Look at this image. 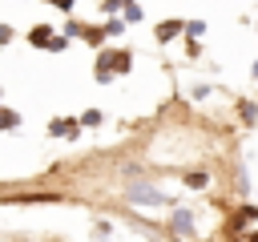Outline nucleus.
<instances>
[{"label": "nucleus", "mask_w": 258, "mask_h": 242, "mask_svg": "<svg viewBox=\"0 0 258 242\" xmlns=\"http://www.w3.org/2000/svg\"><path fill=\"white\" fill-rule=\"evenodd\" d=\"M242 117H246V121H258V109H254V101H242Z\"/></svg>", "instance_id": "obj_9"}, {"label": "nucleus", "mask_w": 258, "mask_h": 242, "mask_svg": "<svg viewBox=\"0 0 258 242\" xmlns=\"http://www.w3.org/2000/svg\"><path fill=\"white\" fill-rule=\"evenodd\" d=\"M81 121H85V125H101V113H97V109H89V113H85Z\"/></svg>", "instance_id": "obj_11"}, {"label": "nucleus", "mask_w": 258, "mask_h": 242, "mask_svg": "<svg viewBox=\"0 0 258 242\" xmlns=\"http://www.w3.org/2000/svg\"><path fill=\"white\" fill-rule=\"evenodd\" d=\"M52 133L56 137H73L77 133V121H52Z\"/></svg>", "instance_id": "obj_7"}, {"label": "nucleus", "mask_w": 258, "mask_h": 242, "mask_svg": "<svg viewBox=\"0 0 258 242\" xmlns=\"http://www.w3.org/2000/svg\"><path fill=\"white\" fill-rule=\"evenodd\" d=\"M206 182H210V173H202V169H189V173H185V186H189V190H202Z\"/></svg>", "instance_id": "obj_6"}, {"label": "nucleus", "mask_w": 258, "mask_h": 242, "mask_svg": "<svg viewBox=\"0 0 258 242\" xmlns=\"http://www.w3.org/2000/svg\"><path fill=\"white\" fill-rule=\"evenodd\" d=\"M8 125H16V113H0V129H8Z\"/></svg>", "instance_id": "obj_12"}, {"label": "nucleus", "mask_w": 258, "mask_h": 242, "mask_svg": "<svg viewBox=\"0 0 258 242\" xmlns=\"http://www.w3.org/2000/svg\"><path fill=\"white\" fill-rule=\"evenodd\" d=\"M4 40H8V28H0V44H4Z\"/></svg>", "instance_id": "obj_15"}, {"label": "nucleus", "mask_w": 258, "mask_h": 242, "mask_svg": "<svg viewBox=\"0 0 258 242\" xmlns=\"http://www.w3.org/2000/svg\"><path fill=\"white\" fill-rule=\"evenodd\" d=\"M129 202H137V206H169L173 198L161 194V190H153V186H133L129 190Z\"/></svg>", "instance_id": "obj_2"}, {"label": "nucleus", "mask_w": 258, "mask_h": 242, "mask_svg": "<svg viewBox=\"0 0 258 242\" xmlns=\"http://www.w3.org/2000/svg\"><path fill=\"white\" fill-rule=\"evenodd\" d=\"M52 36H56V32H52V28H44V24H40V28H32V44H36V48H48V40H52Z\"/></svg>", "instance_id": "obj_5"}, {"label": "nucleus", "mask_w": 258, "mask_h": 242, "mask_svg": "<svg viewBox=\"0 0 258 242\" xmlns=\"http://www.w3.org/2000/svg\"><path fill=\"white\" fill-rule=\"evenodd\" d=\"M246 242H258V226H254V230H250V234H246Z\"/></svg>", "instance_id": "obj_14"}, {"label": "nucleus", "mask_w": 258, "mask_h": 242, "mask_svg": "<svg viewBox=\"0 0 258 242\" xmlns=\"http://www.w3.org/2000/svg\"><path fill=\"white\" fill-rule=\"evenodd\" d=\"M194 36H206V24L202 20H189L185 24V40H194Z\"/></svg>", "instance_id": "obj_8"}, {"label": "nucleus", "mask_w": 258, "mask_h": 242, "mask_svg": "<svg viewBox=\"0 0 258 242\" xmlns=\"http://www.w3.org/2000/svg\"><path fill=\"white\" fill-rule=\"evenodd\" d=\"M52 4H56V8H73L77 0H52Z\"/></svg>", "instance_id": "obj_13"}, {"label": "nucleus", "mask_w": 258, "mask_h": 242, "mask_svg": "<svg viewBox=\"0 0 258 242\" xmlns=\"http://www.w3.org/2000/svg\"><path fill=\"white\" fill-rule=\"evenodd\" d=\"M181 32H185V24H181V20H161V24H157V40H161V44H165V40H173V36H181Z\"/></svg>", "instance_id": "obj_3"}, {"label": "nucleus", "mask_w": 258, "mask_h": 242, "mask_svg": "<svg viewBox=\"0 0 258 242\" xmlns=\"http://www.w3.org/2000/svg\"><path fill=\"white\" fill-rule=\"evenodd\" d=\"M125 20H141V8L137 4H125Z\"/></svg>", "instance_id": "obj_10"}, {"label": "nucleus", "mask_w": 258, "mask_h": 242, "mask_svg": "<svg viewBox=\"0 0 258 242\" xmlns=\"http://www.w3.org/2000/svg\"><path fill=\"white\" fill-rule=\"evenodd\" d=\"M173 234H181V238L194 234V214H189V210H177V214H173Z\"/></svg>", "instance_id": "obj_4"}, {"label": "nucleus", "mask_w": 258, "mask_h": 242, "mask_svg": "<svg viewBox=\"0 0 258 242\" xmlns=\"http://www.w3.org/2000/svg\"><path fill=\"white\" fill-rule=\"evenodd\" d=\"M129 65H133L129 52H101V60H97V81H113L117 73H129Z\"/></svg>", "instance_id": "obj_1"}]
</instances>
